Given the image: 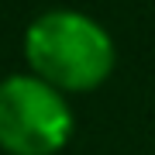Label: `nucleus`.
<instances>
[{
    "label": "nucleus",
    "mask_w": 155,
    "mask_h": 155,
    "mask_svg": "<svg viewBox=\"0 0 155 155\" xmlns=\"http://www.w3.org/2000/svg\"><path fill=\"white\" fill-rule=\"evenodd\" d=\"M24 59L35 76L55 90H93L114 69V38L83 11L55 7L24 31Z\"/></svg>",
    "instance_id": "1"
},
{
    "label": "nucleus",
    "mask_w": 155,
    "mask_h": 155,
    "mask_svg": "<svg viewBox=\"0 0 155 155\" xmlns=\"http://www.w3.org/2000/svg\"><path fill=\"white\" fill-rule=\"evenodd\" d=\"M72 134V110L62 90L28 72L0 83V145L11 155H52Z\"/></svg>",
    "instance_id": "2"
}]
</instances>
